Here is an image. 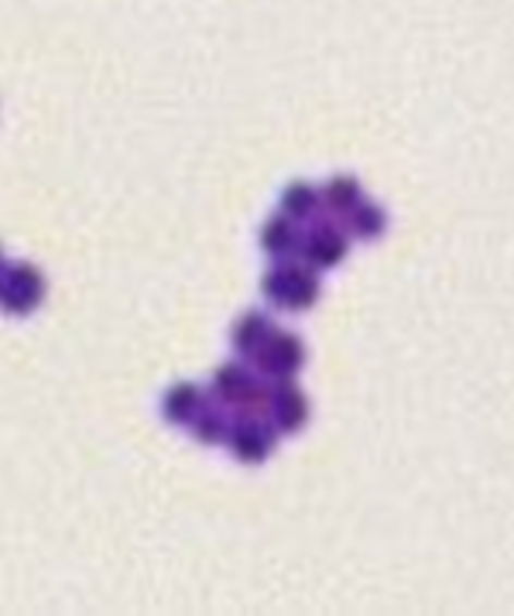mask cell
<instances>
[{"label": "cell", "mask_w": 514, "mask_h": 616, "mask_svg": "<svg viewBox=\"0 0 514 616\" xmlns=\"http://www.w3.org/2000/svg\"><path fill=\"white\" fill-rule=\"evenodd\" d=\"M193 432L199 442H223L230 435V421L220 408H199V415L193 418Z\"/></svg>", "instance_id": "5bb4252c"}, {"label": "cell", "mask_w": 514, "mask_h": 616, "mask_svg": "<svg viewBox=\"0 0 514 616\" xmlns=\"http://www.w3.org/2000/svg\"><path fill=\"white\" fill-rule=\"evenodd\" d=\"M268 415L274 418V424H278V432H298L302 424H306V418H309V401H306V394H302L295 384H278V387H271V405H268Z\"/></svg>", "instance_id": "8992f818"}, {"label": "cell", "mask_w": 514, "mask_h": 616, "mask_svg": "<svg viewBox=\"0 0 514 616\" xmlns=\"http://www.w3.org/2000/svg\"><path fill=\"white\" fill-rule=\"evenodd\" d=\"M41 295H45V278L28 264H17L0 278V308L4 312H32L41 301Z\"/></svg>", "instance_id": "3957f363"}, {"label": "cell", "mask_w": 514, "mask_h": 616, "mask_svg": "<svg viewBox=\"0 0 514 616\" xmlns=\"http://www.w3.org/2000/svg\"><path fill=\"white\" fill-rule=\"evenodd\" d=\"M261 247L271 254V257H285L292 250H298V230H295V220L282 217V220H271L261 233Z\"/></svg>", "instance_id": "8fae6325"}, {"label": "cell", "mask_w": 514, "mask_h": 616, "mask_svg": "<svg viewBox=\"0 0 514 616\" xmlns=\"http://www.w3.org/2000/svg\"><path fill=\"white\" fill-rule=\"evenodd\" d=\"M265 295L278 305V308H292V312H302V308L316 305L319 298V278L309 264H278L268 278H265Z\"/></svg>", "instance_id": "6da1fadb"}, {"label": "cell", "mask_w": 514, "mask_h": 616, "mask_svg": "<svg viewBox=\"0 0 514 616\" xmlns=\"http://www.w3.org/2000/svg\"><path fill=\"white\" fill-rule=\"evenodd\" d=\"M227 442H230L233 456H237L241 463H265L268 453H271V445H274V432L257 418H241L237 424H230Z\"/></svg>", "instance_id": "5b68a950"}, {"label": "cell", "mask_w": 514, "mask_h": 616, "mask_svg": "<svg viewBox=\"0 0 514 616\" xmlns=\"http://www.w3.org/2000/svg\"><path fill=\"white\" fill-rule=\"evenodd\" d=\"M322 206V199H319V193L313 185H292L289 193L282 196V209H285V217L289 220H306V217H313V212Z\"/></svg>", "instance_id": "7c38bea8"}, {"label": "cell", "mask_w": 514, "mask_h": 616, "mask_svg": "<svg viewBox=\"0 0 514 616\" xmlns=\"http://www.w3.org/2000/svg\"><path fill=\"white\" fill-rule=\"evenodd\" d=\"M319 199H322V209H326V212H333V217H346V212L360 202V185H357V178H350V175L333 178V182L319 193Z\"/></svg>", "instance_id": "ba28073f"}, {"label": "cell", "mask_w": 514, "mask_h": 616, "mask_svg": "<svg viewBox=\"0 0 514 616\" xmlns=\"http://www.w3.org/2000/svg\"><path fill=\"white\" fill-rule=\"evenodd\" d=\"M254 364L261 367V373L268 377H292L302 364H306V346L295 333H278L271 329V336L265 340V346L254 353Z\"/></svg>", "instance_id": "7a4b0ae2"}, {"label": "cell", "mask_w": 514, "mask_h": 616, "mask_svg": "<svg viewBox=\"0 0 514 616\" xmlns=\"http://www.w3.org/2000/svg\"><path fill=\"white\" fill-rule=\"evenodd\" d=\"M199 408H203V391H199L196 384H179V387L169 391V397H166V418H169V421H179V424L193 421V418L199 415Z\"/></svg>", "instance_id": "30bf717a"}, {"label": "cell", "mask_w": 514, "mask_h": 616, "mask_svg": "<svg viewBox=\"0 0 514 616\" xmlns=\"http://www.w3.org/2000/svg\"><path fill=\"white\" fill-rule=\"evenodd\" d=\"M271 405V387L261 384L257 377H250V384L244 387V394L233 401V408H237L241 418H257V415H265Z\"/></svg>", "instance_id": "9a60e30c"}, {"label": "cell", "mask_w": 514, "mask_h": 616, "mask_svg": "<svg viewBox=\"0 0 514 616\" xmlns=\"http://www.w3.org/2000/svg\"><path fill=\"white\" fill-rule=\"evenodd\" d=\"M346 220H350V233L360 236V241H378V236L384 233L388 226V217H384V209L378 202H357L354 209L346 212Z\"/></svg>", "instance_id": "52a82bcc"}, {"label": "cell", "mask_w": 514, "mask_h": 616, "mask_svg": "<svg viewBox=\"0 0 514 616\" xmlns=\"http://www.w3.org/2000/svg\"><path fill=\"white\" fill-rule=\"evenodd\" d=\"M350 241L333 223H316L306 236L298 241V254L309 268H333L346 257Z\"/></svg>", "instance_id": "277c9868"}, {"label": "cell", "mask_w": 514, "mask_h": 616, "mask_svg": "<svg viewBox=\"0 0 514 616\" xmlns=\"http://www.w3.org/2000/svg\"><path fill=\"white\" fill-rule=\"evenodd\" d=\"M268 336H271V322L265 316H257V312H247L237 322V329H233V346H237L244 357H254V353L265 346Z\"/></svg>", "instance_id": "9c48e42d"}, {"label": "cell", "mask_w": 514, "mask_h": 616, "mask_svg": "<svg viewBox=\"0 0 514 616\" xmlns=\"http://www.w3.org/2000/svg\"><path fill=\"white\" fill-rule=\"evenodd\" d=\"M250 377H254V373H247L241 364L220 367V370H217V381H213V394L223 401V405H233V401L244 394V387L250 384Z\"/></svg>", "instance_id": "4fadbf2b"}]
</instances>
